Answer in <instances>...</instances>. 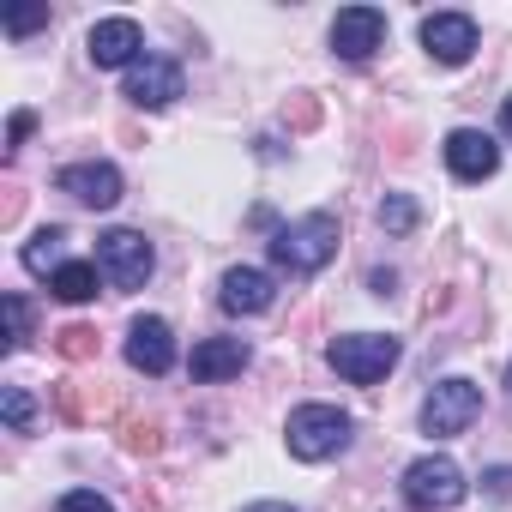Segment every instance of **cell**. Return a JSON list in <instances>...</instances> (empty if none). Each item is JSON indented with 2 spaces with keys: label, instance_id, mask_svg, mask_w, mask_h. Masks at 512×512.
<instances>
[{
  "label": "cell",
  "instance_id": "cell-1",
  "mask_svg": "<svg viewBox=\"0 0 512 512\" xmlns=\"http://www.w3.org/2000/svg\"><path fill=\"white\" fill-rule=\"evenodd\" d=\"M332 253H338V217H332V211H308V217H296V223H284V229L272 235V260H278V272H290V278L320 272Z\"/></svg>",
  "mask_w": 512,
  "mask_h": 512
},
{
  "label": "cell",
  "instance_id": "cell-2",
  "mask_svg": "<svg viewBox=\"0 0 512 512\" xmlns=\"http://www.w3.org/2000/svg\"><path fill=\"white\" fill-rule=\"evenodd\" d=\"M284 440H290V452H296L302 464L338 458V452L350 446V416H344L338 404H302V410H290Z\"/></svg>",
  "mask_w": 512,
  "mask_h": 512
},
{
  "label": "cell",
  "instance_id": "cell-3",
  "mask_svg": "<svg viewBox=\"0 0 512 512\" xmlns=\"http://www.w3.org/2000/svg\"><path fill=\"white\" fill-rule=\"evenodd\" d=\"M326 362L350 380V386H374L398 368V338H380V332H350V338H332Z\"/></svg>",
  "mask_w": 512,
  "mask_h": 512
},
{
  "label": "cell",
  "instance_id": "cell-4",
  "mask_svg": "<svg viewBox=\"0 0 512 512\" xmlns=\"http://www.w3.org/2000/svg\"><path fill=\"white\" fill-rule=\"evenodd\" d=\"M404 500H410L416 512H446V506L464 500V470H458L446 452H428V458H416V464L404 470Z\"/></svg>",
  "mask_w": 512,
  "mask_h": 512
},
{
  "label": "cell",
  "instance_id": "cell-5",
  "mask_svg": "<svg viewBox=\"0 0 512 512\" xmlns=\"http://www.w3.org/2000/svg\"><path fill=\"white\" fill-rule=\"evenodd\" d=\"M151 266H157V253H151V241H145L139 229H109V235H97V272H103L115 290H139V284L151 278Z\"/></svg>",
  "mask_w": 512,
  "mask_h": 512
},
{
  "label": "cell",
  "instance_id": "cell-6",
  "mask_svg": "<svg viewBox=\"0 0 512 512\" xmlns=\"http://www.w3.org/2000/svg\"><path fill=\"white\" fill-rule=\"evenodd\" d=\"M476 416H482V386H476V380H440V386L428 392V404H422V434L452 440V434H464Z\"/></svg>",
  "mask_w": 512,
  "mask_h": 512
},
{
  "label": "cell",
  "instance_id": "cell-7",
  "mask_svg": "<svg viewBox=\"0 0 512 512\" xmlns=\"http://www.w3.org/2000/svg\"><path fill=\"white\" fill-rule=\"evenodd\" d=\"M386 43V13L380 7H344L332 19V55L338 61H368Z\"/></svg>",
  "mask_w": 512,
  "mask_h": 512
},
{
  "label": "cell",
  "instance_id": "cell-8",
  "mask_svg": "<svg viewBox=\"0 0 512 512\" xmlns=\"http://www.w3.org/2000/svg\"><path fill=\"white\" fill-rule=\"evenodd\" d=\"M422 49H428L440 67H464V61L476 55V19H464V13H434V19H422Z\"/></svg>",
  "mask_w": 512,
  "mask_h": 512
},
{
  "label": "cell",
  "instance_id": "cell-9",
  "mask_svg": "<svg viewBox=\"0 0 512 512\" xmlns=\"http://www.w3.org/2000/svg\"><path fill=\"white\" fill-rule=\"evenodd\" d=\"M181 97V67L163 55H145L139 67H127V103L133 109H169Z\"/></svg>",
  "mask_w": 512,
  "mask_h": 512
},
{
  "label": "cell",
  "instance_id": "cell-10",
  "mask_svg": "<svg viewBox=\"0 0 512 512\" xmlns=\"http://www.w3.org/2000/svg\"><path fill=\"white\" fill-rule=\"evenodd\" d=\"M127 362L139 368V374H169L175 368V332H169V320H157V314H145V320H133L127 326Z\"/></svg>",
  "mask_w": 512,
  "mask_h": 512
},
{
  "label": "cell",
  "instance_id": "cell-11",
  "mask_svg": "<svg viewBox=\"0 0 512 512\" xmlns=\"http://www.w3.org/2000/svg\"><path fill=\"white\" fill-rule=\"evenodd\" d=\"M55 187L73 193V199L91 205V211H109V205L121 199V169H115V163H67V169L55 175Z\"/></svg>",
  "mask_w": 512,
  "mask_h": 512
},
{
  "label": "cell",
  "instance_id": "cell-12",
  "mask_svg": "<svg viewBox=\"0 0 512 512\" xmlns=\"http://www.w3.org/2000/svg\"><path fill=\"white\" fill-rule=\"evenodd\" d=\"M85 49H91V61H97V67H139L145 37H139V25H133V19H97V25H91V37H85Z\"/></svg>",
  "mask_w": 512,
  "mask_h": 512
},
{
  "label": "cell",
  "instance_id": "cell-13",
  "mask_svg": "<svg viewBox=\"0 0 512 512\" xmlns=\"http://www.w3.org/2000/svg\"><path fill=\"white\" fill-rule=\"evenodd\" d=\"M446 169H452L458 181H488V175L500 169V145H494L488 133H476V127H458V133L446 139Z\"/></svg>",
  "mask_w": 512,
  "mask_h": 512
},
{
  "label": "cell",
  "instance_id": "cell-14",
  "mask_svg": "<svg viewBox=\"0 0 512 512\" xmlns=\"http://www.w3.org/2000/svg\"><path fill=\"white\" fill-rule=\"evenodd\" d=\"M241 368H247V344H241V338H199L193 356H187V374H193L199 386H217V380H229V374H241Z\"/></svg>",
  "mask_w": 512,
  "mask_h": 512
},
{
  "label": "cell",
  "instance_id": "cell-15",
  "mask_svg": "<svg viewBox=\"0 0 512 512\" xmlns=\"http://www.w3.org/2000/svg\"><path fill=\"white\" fill-rule=\"evenodd\" d=\"M272 302H278V284H272L266 272H253V266L223 272V308H229V314H266Z\"/></svg>",
  "mask_w": 512,
  "mask_h": 512
},
{
  "label": "cell",
  "instance_id": "cell-16",
  "mask_svg": "<svg viewBox=\"0 0 512 512\" xmlns=\"http://www.w3.org/2000/svg\"><path fill=\"white\" fill-rule=\"evenodd\" d=\"M97 278H103L97 266H85V260H67V266L49 278V290H55L61 302H91V296H97Z\"/></svg>",
  "mask_w": 512,
  "mask_h": 512
},
{
  "label": "cell",
  "instance_id": "cell-17",
  "mask_svg": "<svg viewBox=\"0 0 512 512\" xmlns=\"http://www.w3.org/2000/svg\"><path fill=\"white\" fill-rule=\"evenodd\" d=\"M61 241H67V235H61L55 223H49V229H37V241L25 247V266H31V272H49V278H55V272L67 266V260H61Z\"/></svg>",
  "mask_w": 512,
  "mask_h": 512
},
{
  "label": "cell",
  "instance_id": "cell-18",
  "mask_svg": "<svg viewBox=\"0 0 512 512\" xmlns=\"http://www.w3.org/2000/svg\"><path fill=\"white\" fill-rule=\"evenodd\" d=\"M380 229L386 235H410L416 229V199L410 193H386L380 199Z\"/></svg>",
  "mask_w": 512,
  "mask_h": 512
},
{
  "label": "cell",
  "instance_id": "cell-19",
  "mask_svg": "<svg viewBox=\"0 0 512 512\" xmlns=\"http://www.w3.org/2000/svg\"><path fill=\"white\" fill-rule=\"evenodd\" d=\"M55 350H61L67 362H91V356H97V332H91V326H61V332H55Z\"/></svg>",
  "mask_w": 512,
  "mask_h": 512
},
{
  "label": "cell",
  "instance_id": "cell-20",
  "mask_svg": "<svg viewBox=\"0 0 512 512\" xmlns=\"http://www.w3.org/2000/svg\"><path fill=\"white\" fill-rule=\"evenodd\" d=\"M0 410H7V422L25 434L31 428V416H37V404H31V392L25 386H7V392H0Z\"/></svg>",
  "mask_w": 512,
  "mask_h": 512
},
{
  "label": "cell",
  "instance_id": "cell-21",
  "mask_svg": "<svg viewBox=\"0 0 512 512\" xmlns=\"http://www.w3.org/2000/svg\"><path fill=\"white\" fill-rule=\"evenodd\" d=\"M7 326H13L7 350H19V344L31 338V302H25V296H7Z\"/></svg>",
  "mask_w": 512,
  "mask_h": 512
},
{
  "label": "cell",
  "instance_id": "cell-22",
  "mask_svg": "<svg viewBox=\"0 0 512 512\" xmlns=\"http://www.w3.org/2000/svg\"><path fill=\"white\" fill-rule=\"evenodd\" d=\"M37 25H49V7H19V13H7V37H25V31H37Z\"/></svg>",
  "mask_w": 512,
  "mask_h": 512
},
{
  "label": "cell",
  "instance_id": "cell-23",
  "mask_svg": "<svg viewBox=\"0 0 512 512\" xmlns=\"http://www.w3.org/2000/svg\"><path fill=\"white\" fill-rule=\"evenodd\" d=\"M284 121H290L296 133H308V127L320 121V103H314V97H290V109H284Z\"/></svg>",
  "mask_w": 512,
  "mask_h": 512
},
{
  "label": "cell",
  "instance_id": "cell-24",
  "mask_svg": "<svg viewBox=\"0 0 512 512\" xmlns=\"http://www.w3.org/2000/svg\"><path fill=\"white\" fill-rule=\"evenodd\" d=\"M55 512H115V506H109L103 494H91V488H73V494L55 506Z\"/></svg>",
  "mask_w": 512,
  "mask_h": 512
},
{
  "label": "cell",
  "instance_id": "cell-25",
  "mask_svg": "<svg viewBox=\"0 0 512 512\" xmlns=\"http://www.w3.org/2000/svg\"><path fill=\"white\" fill-rule=\"evenodd\" d=\"M157 446H163V440H157L151 422H133V428H127V452H157Z\"/></svg>",
  "mask_w": 512,
  "mask_h": 512
},
{
  "label": "cell",
  "instance_id": "cell-26",
  "mask_svg": "<svg viewBox=\"0 0 512 512\" xmlns=\"http://www.w3.org/2000/svg\"><path fill=\"white\" fill-rule=\"evenodd\" d=\"M31 127H37V115H31V109H19V115H13V127H7V145L19 151V145L31 139Z\"/></svg>",
  "mask_w": 512,
  "mask_h": 512
},
{
  "label": "cell",
  "instance_id": "cell-27",
  "mask_svg": "<svg viewBox=\"0 0 512 512\" xmlns=\"http://www.w3.org/2000/svg\"><path fill=\"white\" fill-rule=\"evenodd\" d=\"M488 494H512V470H488Z\"/></svg>",
  "mask_w": 512,
  "mask_h": 512
},
{
  "label": "cell",
  "instance_id": "cell-28",
  "mask_svg": "<svg viewBox=\"0 0 512 512\" xmlns=\"http://www.w3.org/2000/svg\"><path fill=\"white\" fill-rule=\"evenodd\" d=\"M247 512H296V506H284V500H260V506H247Z\"/></svg>",
  "mask_w": 512,
  "mask_h": 512
},
{
  "label": "cell",
  "instance_id": "cell-29",
  "mask_svg": "<svg viewBox=\"0 0 512 512\" xmlns=\"http://www.w3.org/2000/svg\"><path fill=\"white\" fill-rule=\"evenodd\" d=\"M500 133H506V139H512V97H506V103H500Z\"/></svg>",
  "mask_w": 512,
  "mask_h": 512
},
{
  "label": "cell",
  "instance_id": "cell-30",
  "mask_svg": "<svg viewBox=\"0 0 512 512\" xmlns=\"http://www.w3.org/2000/svg\"><path fill=\"white\" fill-rule=\"evenodd\" d=\"M506 386H512V374H506Z\"/></svg>",
  "mask_w": 512,
  "mask_h": 512
}]
</instances>
